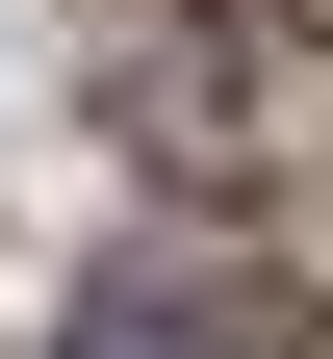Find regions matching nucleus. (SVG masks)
<instances>
[{"instance_id":"obj_1","label":"nucleus","mask_w":333,"mask_h":359,"mask_svg":"<svg viewBox=\"0 0 333 359\" xmlns=\"http://www.w3.org/2000/svg\"><path fill=\"white\" fill-rule=\"evenodd\" d=\"M282 128H308L282 26H179V52H128V154H154V180H257Z\"/></svg>"},{"instance_id":"obj_2","label":"nucleus","mask_w":333,"mask_h":359,"mask_svg":"<svg viewBox=\"0 0 333 359\" xmlns=\"http://www.w3.org/2000/svg\"><path fill=\"white\" fill-rule=\"evenodd\" d=\"M52 359H257V283L231 257H128V283H77Z\"/></svg>"}]
</instances>
